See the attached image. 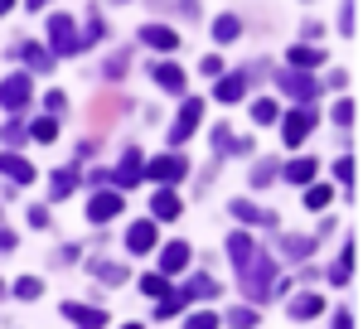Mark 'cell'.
Masks as SVG:
<instances>
[{"instance_id": "16", "label": "cell", "mask_w": 363, "mask_h": 329, "mask_svg": "<svg viewBox=\"0 0 363 329\" xmlns=\"http://www.w3.org/2000/svg\"><path fill=\"white\" fill-rule=\"evenodd\" d=\"M150 213H155V218H165V223H174L179 213H184V208H179V199H174L169 189H160L155 199H150Z\"/></svg>"}, {"instance_id": "26", "label": "cell", "mask_w": 363, "mask_h": 329, "mask_svg": "<svg viewBox=\"0 0 363 329\" xmlns=\"http://www.w3.org/2000/svg\"><path fill=\"white\" fill-rule=\"evenodd\" d=\"M286 179H291V184H310V179H315V160H291L286 164Z\"/></svg>"}, {"instance_id": "8", "label": "cell", "mask_w": 363, "mask_h": 329, "mask_svg": "<svg viewBox=\"0 0 363 329\" xmlns=\"http://www.w3.org/2000/svg\"><path fill=\"white\" fill-rule=\"evenodd\" d=\"M121 208H126V203H121V194L97 189V194H92V203H87V218H92V223H112Z\"/></svg>"}, {"instance_id": "45", "label": "cell", "mask_w": 363, "mask_h": 329, "mask_svg": "<svg viewBox=\"0 0 363 329\" xmlns=\"http://www.w3.org/2000/svg\"><path fill=\"white\" fill-rule=\"evenodd\" d=\"M29 228H49V213L44 208H29Z\"/></svg>"}, {"instance_id": "12", "label": "cell", "mask_w": 363, "mask_h": 329, "mask_svg": "<svg viewBox=\"0 0 363 329\" xmlns=\"http://www.w3.org/2000/svg\"><path fill=\"white\" fill-rule=\"evenodd\" d=\"M0 174H5L10 184H29V179H34V164L20 160V155L10 150V155H0Z\"/></svg>"}, {"instance_id": "37", "label": "cell", "mask_w": 363, "mask_h": 329, "mask_svg": "<svg viewBox=\"0 0 363 329\" xmlns=\"http://www.w3.org/2000/svg\"><path fill=\"white\" fill-rule=\"evenodd\" d=\"M228 325H238V329H252V325H257V315H252V310H228Z\"/></svg>"}, {"instance_id": "32", "label": "cell", "mask_w": 363, "mask_h": 329, "mask_svg": "<svg viewBox=\"0 0 363 329\" xmlns=\"http://www.w3.org/2000/svg\"><path fill=\"white\" fill-rule=\"evenodd\" d=\"M213 34H218V39H223V44H233V39H238V34H242V25H238V20H233V15H223V20H218V25H213Z\"/></svg>"}, {"instance_id": "27", "label": "cell", "mask_w": 363, "mask_h": 329, "mask_svg": "<svg viewBox=\"0 0 363 329\" xmlns=\"http://www.w3.org/2000/svg\"><path fill=\"white\" fill-rule=\"evenodd\" d=\"M349 276H354V242L344 247V257H339L335 267H330V281H335V286H344Z\"/></svg>"}, {"instance_id": "17", "label": "cell", "mask_w": 363, "mask_h": 329, "mask_svg": "<svg viewBox=\"0 0 363 329\" xmlns=\"http://www.w3.org/2000/svg\"><path fill=\"white\" fill-rule=\"evenodd\" d=\"M20 54H25V63L34 68V73H54V54H49V49H39V44H25Z\"/></svg>"}, {"instance_id": "23", "label": "cell", "mask_w": 363, "mask_h": 329, "mask_svg": "<svg viewBox=\"0 0 363 329\" xmlns=\"http://www.w3.org/2000/svg\"><path fill=\"white\" fill-rule=\"evenodd\" d=\"M92 276L107 281V286H121V281H126V267H121V262H92Z\"/></svg>"}, {"instance_id": "39", "label": "cell", "mask_w": 363, "mask_h": 329, "mask_svg": "<svg viewBox=\"0 0 363 329\" xmlns=\"http://www.w3.org/2000/svg\"><path fill=\"white\" fill-rule=\"evenodd\" d=\"M335 174H339V179H344V189H349V184H354V160H349V155H339Z\"/></svg>"}, {"instance_id": "36", "label": "cell", "mask_w": 363, "mask_h": 329, "mask_svg": "<svg viewBox=\"0 0 363 329\" xmlns=\"http://www.w3.org/2000/svg\"><path fill=\"white\" fill-rule=\"evenodd\" d=\"M0 136L10 140V145H20V140H29V126H25V121H10V126H5Z\"/></svg>"}, {"instance_id": "46", "label": "cell", "mask_w": 363, "mask_h": 329, "mask_svg": "<svg viewBox=\"0 0 363 329\" xmlns=\"http://www.w3.org/2000/svg\"><path fill=\"white\" fill-rule=\"evenodd\" d=\"M10 247H15V233H5V228H0V252H10Z\"/></svg>"}, {"instance_id": "48", "label": "cell", "mask_w": 363, "mask_h": 329, "mask_svg": "<svg viewBox=\"0 0 363 329\" xmlns=\"http://www.w3.org/2000/svg\"><path fill=\"white\" fill-rule=\"evenodd\" d=\"M44 5H49V0H29V10H44Z\"/></svg>"}, {"instance_id": "47", "label": "cell", "mask_w": 363, "mask_h": 329, "mask_svg": "<svg viewBox=\"0 0 363 329\" xmlns=\"http://www.w3.org/2000/svg\"><path fill=\"white\" fill-rule=\"evenodd\" d=\"M10 10H15V0H0V15H10Z\"/></svg>"}, {"instance_id": "30", "label": "cell", "mask_w": 363, "mask_h": 329, "mask_svg": "<svg viewBox=\"0 0 363 329\" xmlns=\"http://www.w3.org/2000/svg\"><path fill=\"white\" fill-rule=\"evenodd\" d=\"M15 296H20V301H39V296H44V281H39V276H20V281H15Z\"/></svg>"}, {"instance_id": "19", "label": "cell", "mask_w": 363, "mask_h": 329, "mask_svg": "<svg viewBox=\"0 0 363 329\" xmlns=\"http://www.w3.org/2000/svg\"><path fill=\"white\" fill-rule=\"evenodd\" d=\"M218 296V286H213V276H194L189 286H184V301H213Z\"/></svg>"}, {"instance_id": "18", "label": "cell", "mask_w": 363, "mask_h": 329, "mask_svg": "<svg viewBox=\"0 0 363 329\" xmlns=\"http://www.w3.org/2000/svg\"><path fill=\"white\" fill-rule=\"evenodd\" d=\"M320 310H325L320 296H296V301H291V320H315Z\"/></svg>"}, {"instance_id": "15", "label": "cell", "mask_w": 363, "mask_h": 329, "mask_svg": "<svg viewBox=\"0 0 363 329\" xmlns=\"http://www.w3.org/2000/svg\"><path fill=\"white\" fill-rule=\"evenodd\" d=\"M184 267H189V242H169L160 252V272L174 276V272H184Z\"/></svg>"}, {"instance_id": "35", "label": "cell", "mask_w": 363, "mask_h": 329, "mask_svg": "<svg viewBox=\"0 0 363 329\" xmlns=\"http://www.w3.org/2000/svg\"><path fill=\"white\" fill-rule=\"evenodd\" d=\"M140 291L160 301V296H165V291H169V286H165V272H160V276H145V281H140Z\"/></svg>"}, {"instance_id": "6", "label": "cell", "mask_w": 363, "mask_h": 329, "mask_svg": "<svg viewBox=\"0 0 363 329\" xmlns=\"http://www.w3.org/2000/svg\"><path fill=\"white\" fill-rule=\"evenodd\" d=\"M49 39H54V58L78 54V29H73V15H54V20H49Z\"/></svg>"}, {"instance_id": "9", "label": "cell", "mask_w": 363, "mask_h": 329, "mask_svg": "<svg viewBox=\"0 0 363 329\" xmlns=\"http://www.w3.org/2000/svg\"><path fill=\"white\" fill-rule=\"evenodd\" d=\"M107 179H116L121 189L140 184V150H136V145H126V150H121V164H116V169H107Z\"/></svg>"}, {"instance_id": "10", "label": "cell", "mask_w": 363, "mask_h": 329, "mask_svg": "<svg viewBox=\"0 0 363 329\" xmlns=\"http://www.w3.org/2000/svg\"><path fill=\"white\" fill-rule=\"evenodd\" d=\"M155 242H160V233H155L150 218H140V223L126 228V247H131V252H155Z\"/></svg>"}, {"instance_id": "44", "label": "cell", "mask_w": 363, "mask_h": 329, "mask_svg": "<svg viewBox=\"0 0 363 329\" xmlns=\"http://www.w3.org/2000/svg\"><path fill=\"white\" fill-rule=\"evenodd\" d=\"M199 68H203V73H208V78H218V73H223V58H203V63H199Z\"/></svg>"}, {"instance_id": "31", "label": "cell", "mask_w": 363, "mask_h": 329, "mask_svg": "<svg viewBox=\"0 0 363 329\" xmlns=\"http://www.w3.org/2000/svg\"><path fill=\"white\" fill-rule=\"evenodd\" d=\"M330 199H335V189H330V184H310V189H306V203H310V208H330Z\"/></svg>"}, {"instance_id": "25", "label": "cell", "mask_w": 363, "mask_h": 329, "mask_svg": "<svg viewBox=\"0 0 363 329\" xmlns=\"http://www.w3.org/2000/svg\"><path fill=\"white\" fill-rule=\"evenodd\" d=\"M29 140H39V145H49V140H58V121H54V116H39V121L29 126Z\"/></svg>"}, {"instance_id": "11", "label": "cell", "mask_w": 363, "mask_h": 329, "mask_svg": "<svg viewBox=\"0 0 363 329\" xmlns=\"http://www.w3.org/2000/svg\"><path fill=\"white\" fill-rule=\"evenodd\" d=\"M63 315H68L73 325H87V329H102V325H107V315H102L97 305H78V301H68V305H63Z\"/></svg>"}, {"instance_id": "43", "label": "cell", "mask_w": 363, "mask_h": 329, "mask_svg": "<svg viewBox=\"0 0 363 329\" xmlns=\"http://www.w3.org/2000/svg\"><path fill=\"white\" fill-rule=\"evenodd\" d=\"M44 102H49V116H58V111L68 107V97H63V92H49V97H44Z\"/></svg>"}, {"instance_id": "1", "label": "cell", "mask_w": 363, "mask_h": 329, "mask_svg": "<svg viewBox=\"0 0 363 329\" xmlns=\"http://www.w3.org/2000/svg\"><path fill=\"white\" fill-rule=\"evenodd\" d=\"M238 276H242L247 301H267V296H272V281H277V262H272L267 252H257V247H252V257L238 267Z\"/></svg>"}, {"instance_id": "22", "label": "cell", "mask_w": 363, "mask_h": 329, "mask_svg": "<svg viewBox=\"0 0 363 329\" xmlns=\"http://www.w3.org/2000/svg\"><path fill=\"white\" fill-rule=\"evenodd\" d=\"M73 189H78V174H73V169H54V179H49V194H54V199H68Z\"/></svg>"}, {"instance_id": "3", "label": "cell", "mask_w": 363, "mask_h": 329, "mask_svg": "<svg viewBox=\"0 0 363 329\" xmlns=\"http://www.w3.org/2000/svg\"><path fill=\"white\" fill-rule=\"evenodd\" d=\"M140 174H150L155 184H174V179L189 174V160H184V155H155L150 164H140Z\"/></svg>"}, {"instance_id": "13", "label": "cell", "mask_w": 363, "mask_h": 329, "mask_svg": "<svg viewBox=\"0 0 363 329\" xmlns=\"http://www.w3.org/2000/svg\"><path fill=\"white\" fill-rule=\"evenodd\" d=\"M242 92H247V73H228V78L218 73V92H213V97H218L223 107H233V102H238Z\"/></svg>"}, {"instance_id": "34", "label": "cell", "mask_w": 363, "mask_h": 329, "mask_svg": "<svg viewBox=\"0 0 363 329\" xmlns=\"http://www.w3.org/2000/svg\"><path fill=\"white\" fill-rule=\"evenodd\" d=\"M252 121H262V126H267V121H277V102H272V97H262V102L252 107Z\"/></svg>"}, {"instance_id": "41", "label": "cell", "mask_w": 363, "mask_h": 329, "mask_svg": "<svg viewBox=\"0 0 363 329\" xmlns=\"http://www.w3.org/2000/svg\"><path fill=\"white\" fill-rule=\"evenodd\" d=\"M354 15H359V0H344V15H339L344 20V34H354Z\"/></svg>"}, {"instance_id": "24", "label": "cell", "mask_w": 363, "mask_h": 329, "mask_svg": "<svg viewBox=\"0 0 363 329\" xmlns=\"http://www.w3.org/2000/svg\"><path fill=\"white\" fill-rule=\"evenodd\" d=\"M228 257H233V267H242V262L252 257V238L247 233H233V238H228Z\"/></svg>"}, {"instance_id": "40", "label": "cell", "mask_w": 363, "mask_h": 329, "mask_svg": "<svg viewBox=\"0 0 363 329\" xmlns=\"http://www.w3.org/2000/svg\"><path fill=\"white\" fill-rule=\"evenodd\" d=\"M218 325V315H208V310H199V315H189V329H213Z\"/></svg>"}, {"instance_id": "28", "label": "cell", "mask_w": 363, "mask_h": 329, "mask_svg": "<svg viewBox=\"0 0 363 329\" xmlns=\"http://www.w3.org/2000/svg\"><path fill=\"white\" fill-rule=\"evenodd\" d=\"M155 82L169 87V92H179V87H184V73H179L174 63H160V68H155Z\"/></svg>"}, {"instance_id": "2", "label": "cell", "mask_w": 363, "mask_h": 329, "mask_svg": "<svg viewBox=\"0 0 363 329\" xmlns=\"http://www.w3.org/2000/svg\"><path fill=\"white\" fill-rule=\"evenodd\" d=\"M315 121H320V111L310 107V102H301V111H291V116L281 121V140H286V145H306V136L315 131Z\"/></svg>"}, {"instance_id": "49", "label": "cell", "mask_w": 363, "mask_h": 329, "mask_svg": "<svg viewBox=\"0 0 363 329\" xmlns=\"http://www.w3.org/2000/svg\"><path fill=\"white\" fill-rule=\"evenodd\" d=\"M0 291H5V286H0Z\"/></svg>"}, {"instance_id": "20", "label": "cell", "mask_w": 363, "mask_h": 329, "mask_svg": "<svg viewBox=\"0 0 363 329\" xmlns=\"http://www.w3.org/2000/svg\"><path fill=\"white\" fill-rule=\"evenodd\" d=\"M286 58H291V68H320V63H325V54H320V49H310V44H296Z\"/></svg>"}, {"instance_id": "7", "label": "cell", "mask_w": 363, "mask_h": 329, "mask_svg": "<svg viewBox=\"0 0 363 329\" xmlns=\"http://www.w3.org/2000/svg\"><path fill=\"white\" fill-rule=\"evenodd\" d=\"M277 82L291 97H301V102H315L320 97V82L310 78V68H286V73H277Z\"/></svg>"}, {"instance_id": "5", "label": "cell", "mask_w": 363, "mask_h": 329, "mask_svg": "<svg viewBox=\"0 0 363 329\" xmlns=\"http://www.w3.org/2000/svg\"><path fill=\"white\" fill-rule=\"evenodd\" d=\"M29 97H34V82H29L25 73H15V78L0 82V107H5V111H25Z\"/></svg>"}, {"instance_id": "38", "label": "cell", "mask_w": 363, "mask_h": 329, "mask_svg": "<svg viewBox=\"0 0 363 329\" xmlns=\"http://www.w3.org/2000/svg\"><path fill=\"white\" fill-rule=\"evenodd\" d=\"M267 179H277V164H272V160H267V164H257V169H252V184H257V189H262Z\"/></svg>"}, {"instance_id": "4", "label": "cell", "mask_w": 363, "mask_h": 329, "mask_svg": "<svg viewBox=\"0 0 363 329\" xmlns=\"http://www.w3.org/2000/svg\"><path fill=\"white\" fill-rule=\"evenodd\" d=\"M199 121H203V97H189V102L179 107V116H174V126H169V140H174V145H184V140L194 136Z\"/></svg>"}, {"instance_id": "29", "label": "cell", "mask_w": 363, "mask_h": 329, "mask_svg": "<svg viewBox=\"0 0 363 329\" xmlns=\"http://www.w3.org/2000/svg\"><path fill=\"white\" fill-rule=\"evenodd\" d=\"M281 247H286V257H291V262H306L310 252H315V238H286Z\"/></svg>"}, {"instance_id": "33", "label": "cell", "mask_w": 363, "mask_h": 329, "mask_svg": "<svg viewBox=\"0 0 363 329\" xmlns=\"http://www.w3.org/2000/svg\"><path fill=\"white\" fill-rule=\"evenodd\" d=\"M179 310H184V291H179V296H160V310H155V315L169 320V315H179Z\"/></svg>"}, {"instance_id": "14", "label": "cell", "mask_w": 363, "mask_h": 329, "mask_svg": "<svg viewBox=\"0 0 363 329\" xmlns=\"http://www.w3.org/2000/svg\"><path fill=\"white\" fill-rule=\"evenodd\" d=\"M140 39H145L150 49H165V54H169V49H179V34H174L169 25H145V29H140Z\"/></svg>"}, {"instance_id": "21", "label": "cell", "mask_w": 363, "mask_h": 329, "mask_svg": "<svg viewBox=\"0 0 363 329\" xmlns=\"http://www.w3.org/2000/svg\"><path fill=\"white\" fill-rule=\"evenodd\" d=\"M228 213H238L242 223H272V213H262V208L247 203V199H233V203H228Z\"/></svg>"}, {"instance_id": "42", "label": "cell", "mask_w": 363, "mask_h": 329, "mask_svg": "<svg viewBox=\"0 0 363 329\" xmlns=\"http://www.w3.org/2000/svg\"><path fill=\"white\" fill-rule=\"evenodd\" d=\"M335 121H339V126H354V102H339V107H335Z\"/></svg>"}]
</instances>
